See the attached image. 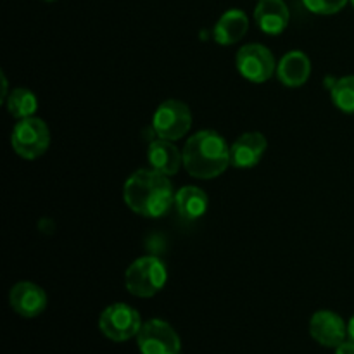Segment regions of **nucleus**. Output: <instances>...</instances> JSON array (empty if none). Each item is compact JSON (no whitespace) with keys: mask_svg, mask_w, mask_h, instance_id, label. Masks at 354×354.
<instances>
[{"mask_svg":"<svg viewBox=\"0 0 354 354\" xmlns=\"http://www.w3.org/2000/svg\"><path fill=\"white\" fill-rule=\"evenodd\" d=\"M127 206L145 218H161L175 204L173 185L168 176L156 169H138L123 189Z\"/></svg>","mask_w":354,"mask_h":354,"instance_id":"nucleus-1","label":"nucleus"},{"mask_svg":"<svg viewBox=\"0 0 354 354\" xmlns=\"http://www.w3.org/2000/svg\"><path fill=\"white\" fill-rule=\"evenodd\" d=\"M228 165H232L230 147L225 138L213 130L197 131L183 147V166L194 178H216Z\"/></svg>","mask_w":354,"mask_h":354,"instance_id":"nucleus-2","label":"nucleus"},{"mask_svg":"<svg viewBox=\"0 0 354 354\" xmlns=\"http://www.w3.org/2000/svg\"><path fill=\"white\" fill-rule=\"evenodd\" d=\"M168 280L165 265L154 256L138 258L124 273L127 290L135 297H152L165 287Z\"/></svg>","mask_w":354,"mask_h":354,"instance_id":"nucleus-3","label":"nucleus"},{"mask_svg":"<svg viewBox=\"0 0 354 354\" xmlns=\"http://www.w3.org/2000/svg\"><path fill=\"white\" fill-rule=\"evenodd\" d=\"M14 152L23 159H37L47 152L50 145V131L45 121L38 118H24L14 127L10 135Z\"/></svg>","mask_w":354,"mask_h":354,"instance_id":"nucleus-4","label":"nucleus"},{"mask_svg":"<svg viewBox=\"0 0 354 354\" xmlns=\"http://www.w3.org/2000/svg\"><path fill=\"white\" fill-rule=\"evenodd\" d=\"M99 328L109 341H130L131 337H137L142 328L140 313L128 304H111L100 313Z\"/></svg>","mask_w":354,"mask_h":354,"instance_id":"nucleus-5","label":"nucleus"},{"mask_svg":"<svg viewBox=\"0 0 354 354\" xmlns=\"http://www.w3.org/2000/svg\"><path fill=\"white\" fill-rule=\"evenodd\" d=\"M152 127L156 135L165 140H178L192 127V113L189 106L182 100L169 99L165 100L161 106L156 109L152 118Z\"/></svg>","mask_w":354,"mask_h":354,"instance_id":"nucleus-6","label":"nucleus"},{"mask_svg":"<svg viewBox=\"0 0 354 354\" xmlns=\"http://www.w3.org/2000/svg\"><path fill=\"white\" fill-rule=\"evenodd\" d=\"M137 344L142 354H180L182 351L180 335L168 322L159 318L142 324Z\"/></svg>","mask_w":354,"mask_h":354,"instance_id":"nucleus-7","label":"nucleus"},{"mask_svg":"<svg viewBox=\"0 0 354 354\" xmlns=\"http://www.w3.org/2000/svg\"><path fill=\"white\" fill-rule=\"evenodd\" d=\"M239 73L252 83H265L275 73V57L268 47L261 44L244 45L235 57Z\"/></svg>","mask_w":354,"mask_h":354,"instance_id":"nucleus-8","label":"nucleus"},{"mask_svg":"<svg viewBox=\"0 0 354 354\" xmlns=\"http://www.w3.org/2000/svg\"><path fill=\"white\" fill-rule=\"evenodd\" d=\"M310 334L318 344L335 349L348 337V327L337 313L322 310L311 317Z\"/></svg>","mask_w":354,"mask_h":354,"instance_id":"nucleus-9","label":"nucleus"},{"mask_svg":"<svg viewBox=\"0 0 354 354\" xmlns=\"http://www.w3.org/2000/svg\"><path fill=\"white\" fill-rule=\"evenodd\" d=\"M9 304L19 317L35 318L47 308V294L33 282H19L10 289Z\"/></svg>","mask_w":354,"mask_h":354,"instance_id":"nucleus-10","label":"nucleus"},{"mask_svg":"<svg viewBox=\"0 0 354 354\" xmlns=\"http://www.w3.org/2000/svg\"><path fill=\"white\" fill-rule=\"evenodd\" d=\"M265 135L259 131H248L241 135L230 147V161L235 168H252L259 162L266 151Z\"/></svg>","mask_w":354,"mask_h":354,"instance_id":"nucleus-11","label":"nucleus"},{"mask_svg":"<svg viewBox=\"0 0 354 354\" xmlns=\"http://www.w3.org/2000/svg\"><path fill=\"white\" fill-rule=\"evenodd\" d=\"M290 14L283 0H259L254 9V21L266 35H280L289 26Z\"/></svg>","mask_w":354,"mask_h":354,"instance_id":"nucleus-12","label":"nucleus"},{"mask_svg":"<svg viewBox=\"0 0 354 354\" xmlns=\"http://www.w3.org/2000/svg\"><path fill=\"white\" fill-rule=\"evenodd\" d=\"M147 159L152 169L166 176H173L178 173L180 166L183 165V152H180L171 144V140L158 138V140L151 142V145H149Z\"/></svg>","mask_w":354,"mask_h":354,"instance_id":"nucleus-13","label":"nucleus"},{"mask_svg":"<svg viewBox=\"0 0 354 354\" xmlns=\"http://www.w3.org/2000/svg\"><path fill=\"white\" fill-rule=\"evenodd\" d=\"M311 75V62L301 50L287 52L277 66V76L286 86H301Z\"/></svg>","mask_w":354,"mask_h":354,"instance_id":"nucleus-14","label":"nucleus"},{"mask_svg":"<svg viewBox=\"0 0 354 354\" xmlns=\"http://www.w3.org/2000/svg\"><path fill=\"white\" fill-rule=\"evenodd\" d=\"M249 30V19L244 10L230 9L214 24V40L220 45H234L244 38Z\"/></svg>","mask_w":354,"mask_h":354,"instance_id":"nucleus-15","label":"nucleus"},{"mask_svg":"<svg viewBox=\"0 0 354 354\" xmlns=\"http://www.w3.org/2000/svg\"><path fill=\"white\" fill-rule=\"evenodd\" d=\"M207 204H209V199H207L206 192L199 187L187 185L175 194L176 211L185 220L192 221L203 216L207 211Z\"/></svg>","mask_w":354,"mask_h":354,"instance_id":"nucleus-16","label":"nucleus"},{"mask_svg":"<svg viewBox=\"0 0 354 354\" xmlns=\"http://www.w3.org/2000/svg\"><path fill=\"white\" fill-rule=\"evenodd\" d=\"M38 100L35 93L28 88H16L7 97V111L16 120L31 118L37 113Z\"/></svg>","mask_w":354,"mask_h":354,"instance_id":"nucleus-17","label":"nucleus"},{"mask_svg":"<svg viewBox=\"0 0 354 354\" xmlns=\"http://www.w3.org/2000/svg\"><path fill=\"white\" fill-rule=\"evenodd\" d=\"M335 106L346 114H354V76H344L334 83L330 90Z\"/></svg>","mask_w":354,"mask_h":354,"instance_id":"nucleus-18","label":"nucleus"},{"mask_svg":"<svg viewBox=\"0 0 354 354\" xmlns=\"http://www.w3.org/2000/svg\"><path fill=\"white\" fill-rule=\"evenodd\" d=\"M349 0H303L304 7L313 14H322V16H330L337 14L346 7Z\"/></svg>","mask_w":354,"mask_h":354,"instance_id":"nucleus-19","label":"nucleus"},{"mask_svg":"<svg viewBox=\"0 0 354 354\" xmlns=\"http://www.w3.org/2000/svg\"><path fill=\"white\" fill-rule=\"evenodd\" d=\"M335 354H354V341L346 339L344 342H341V344L335 348Z\"/></svg>","mask_w":354,"mask_h":354,"instance_id":"nucleus-20","label":"nucleus"},{"mask_svg":"<svg viewBox=\"0 0 354 354\" xmlns=\"http://www.w3.org/2000/svg\"><path fill=\"white\" fill-rule=\"evenodd\" d=\"M348 337L351 339V341H354V317L349 320V324H348Z\"/></svg>","mask_w":354,"mask_h":354,"instance_id":"nucleus-21","label":"nucleus"},{"mask_svg":"<svg viewBox=\"0 0 354 354\" xmlns=\"http://www.w3.org/2000/svg\"><path fill=\"white\" fill-rule=\"evenodd\" d=\"M44 2H54V0H44Z\"/></svg>","mask_w":354,"mask_h":354,"instance_id":"nucleus-22","label":"nucleus"},{"mask_svg":"<svg viewBox=\"0 0 354 354\" xmlns=\"http://www.w3.org/2000/svg\"><path fill=\"white\" fill-rule=\"evenodd\" d=\"M349 2H351V3H353V7H354V0H349Z\"/></svg>","mask_w":354,"mask_h":354,"instance_id":"nucleus-23","label":"nucleus"}]
</instances>
